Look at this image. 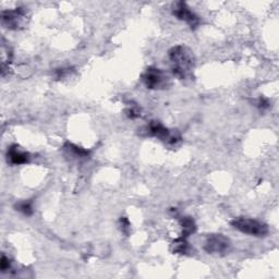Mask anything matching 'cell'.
<instances>
[{"instance_id":"7a4b0ae2","label":"cell","mask_w":279,"mask_h":279,"mask_svg":"<svg viewBox=\"0 0 279 279\" xmlns=\"http://www.w3.org/2000/svg\"><path fill=\"white\" fill-rule=\"evenodd\" d=\"M231 226L239 230L240 232L250 234L253 237H266L268 234V226L263 222L257 219L247 218V217H237L231 222Z\"/></svg>"},{"instance_id":"ba28073f","label":"cell","mask_w":279,"mask_h":279,"mask_svg":"<svg viewBox=\"0 0 279 279\" xmlns=\"http://www.w3.org/2000/svg\"><path fill=\"white\" fill-rule=\"evenodd\" d=\"M30 154L23 151L20 146L11 145L7 152L8 163L11 165H23L30 161Z\"/></svg>"},{"instance_id":"5b68a950","label":"cell","mask_w":279,"mask_h":279,"mask_svg":"<svg viewBox=\"0 0 279 279\" xmlns=\"http://www.w3.org/2000/svg\"><path fill=\"white\" fill-rule=\"evenodd\" d=\"M148 134L155 136V138H158L165 143L167 144H177L178 142L181 140L180 135L177 132H170L166 127L160 124L158 121H152L150 122V125L148 126Z\"/></svg>"},{"instance_id":"2e32d148","label":"cell","mask_w":279,"mask_h":279,"mask_svg":"<svg viewBox=\"0 0 279 279\" xmlns=\"http://www.w3.org/2000/svg\"><path fill=\"white\" fill-rule=\"evenodd\" d=\"M256 106L258 107L259 109H266L269 107V101H268V100L264 99V97H259V99L257 100Z\"/></svg>"},{"instance_id":"30bf717a","label":"cell","mask_w":279,"mask_h":279,"mask_svg":"<svg viewBox=\"0 0 279 279\" xmlns=\"http://www.w3.org/2000/svg\"><path fill=\"white\" fill-rule=\"evenodd\" d=\"M189 243L187 241V238L181 237L177 240H175L173 246H171V250H173L174 253L177 254H185L189 252Z\"/></svg>"},{"instance_id":"9a60e30c","label":"cell","mask_w":279,"mask_h":279,"mask_svg":"<svg viewBox=\"0 0 279 279\" xmlns=\"http://www.w3.org/2000/svg\"><path fill=\"white\" fill-rule=\"evenodd\" d=\"M119 223H120V228L122 230V232L126 233V234H129L130 229H131V225H130V222L128 220V218L121 217Z\"/></svg>"},{"instance_id":"52a82bcc","label":"cell","mask_w":279,"mask_h":279,"mask_svg":"<svg viewBox=\"0 0 279 279\" xmlns=\"http://www.w3.org/2000/svg\"><path fill=\"white\" fill-rule=\"evenodd\" d=\"M26 19V11L23 8H16L13 10H4L1 12V22L9 30L20 28Z\"/></svg>"},{"instance_id":"8fae6325","label":"cell","mask_w":279,"mask_h":279,"mask_svg":"<svg viewBox=\"0 0 279 279\" xmlns=\"http://www.w3.org/2000/svg\"><path fill=\"white\" fill-rule=\"evenodd\" d=\"M17 210L21 212L22 214L26 215V216H31L33 214V205L31 201H22V202H19L14 206Z\"/></svg>"},{"instance_id":"9c48e42d","label":"cell","mask_w":279,"mask_h":279,"mask_svg":"<svg viewBox=\"0 0 279 279\" xmlns=\"http://www.w3.org/2000/svg\"><path fill=\"white\" fill-rule=\"evenodd\" d=\"M180 225L182 228V237L188 238L197 230V225L191 217H182L180 219Z\"/></svg>"},{"instance_id":"5bb4252c","label":"cell","mask_w":279,"mask_h":279,"mask_svg":"<svg viewBox=\"0 0 279 279\" xmlns=\"http://www.w3.org/2000/svg\"><path fill=\"white\" fill-rule=\"evenodd\" d=\"M11 267V262L6 255L1 256V261H0V269H1V273H6Z\"/></svg>"},{"instance_id":"7c38bea8","label":"cell","mask_w":279,"mask_h":279,"mask_svg":"<svg viewBox=\"0 0 279 279\" xmlns=\"http://www.w3.org/2000/svg\"><path fill=\"white\" fill-rule=\"evenodd\" d=\"M126 114L131 119H136L141 116V109L136 105H130L126 109Z\"/></svg>"},{"instance_id":"3957f363","label":"cell","mask_w":279,"mask_h":279,"mask_svg":"<svg viewBox=\"0 0 279 279\" xmlns=\"http://www.w3.org/2000/svg\"><path fill=\"white\" fill-rule=\"evenodd\" d=\"M142 81L150 90H165L170 85L168 75L161 69L150 67L142 75Z\"/></svg>"},{"instance_id":"6da1fadb","label":"cell","mask_w":279,"mask_h":279,"mask_svg":"<svg viewBox=\"0 0 279 279\" xmlns=\"http://www.w3.org/2000/svg\"><path fill=\"white\" fill-rule=\"evenodd\" d=\"M170 69L179 80H187L192 76L195 66L193 51L183 45H177L168 51Z\"/></svg>"},{"instance_id":"8992f818","label":"cell","mask_w":279,"mask_h":279,"mask_svg":"<svg viewBox=\"0 0 279 279\" xmlns=\"http://www.w3.org/2000/svg\"><path fill=\"white\" fill-rule=\"evenodd\" d=\"M173 14L178 20L187 23L191 28L198 27L201 22L200 18L183 1H177L173 4Z\"/></svg>"},{"instance_id":"277c9868","label":"cell","mask_w":279,"mask_h":279,"mask_svg":"<svg viewBox=\"0 0 279 279\" xmlns=\"http://www.w3.org/2000/svg\"><path fill=\"white\" fill-rule=\"evenodd\" d=\"M230 246H231V243L227 237H225L222 233H215L210 234L205 240L204 250L205 252L212 254V255L223 256L229 252Z\"/></svg>"},{"instance_id":"4fadbf2b","label":"cell","mask_w":279,"mask_h":279,"mask_svg":"<svg viewBox=\"0 0 279 279\" xmlns=\"http://www.w3.org/2000/svg\"><path fill=\"white\" fill-rule=\"evenodd\" d=\"M68 146H69V149L72 152H75L76 155L80 156V157H85V156L89 155V151H86L82 148H79V146H76L75 144H68Z\"/></svg>"}]
</instances>
